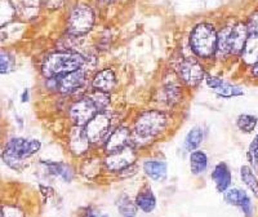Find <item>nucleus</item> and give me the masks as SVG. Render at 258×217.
<instances>
[{
	"instance_id": "15",
	"label": "nucleus",
	"mask_w": 258,
	"mask_h": 217,
	"mask_svg": "<svg viewBox=\"0 0 258 217\" xmlns=\"http://www.w3.org/2000/svg\"><path fill=\"white\" fill-rule=\"evenodd\" d=\"M84 82L85 73L83 69H79V70L59 77L57 84H58V91L62 93H73V92L82 88Z\"/></svg>"
},
{
	"instance_id": "34",
	"label": "nucleus",
	"mask_w": 258,
	"mask_h": 217,
	"mask_svg": "<svg viewBox=\"0 0 258 217\" xmlns=\"http://www.w3.org/2000/svg\"><path fill=\"white\" fill-rule=\"evenodd\" d=\"M246 26H248V31L249 34H258V11L249 16L248 21H246Z\"/></svg>"
},
{
	"instance_id": "29",
	"label": "nucleus",
	"mask_w": 258,
	"mask_h": 217,
	"mask_svg": "<svg viewBox=\"0 0 258 217\" xmlns=\"http://www.w3.org/2000/svg\"><path fill=\"white\" fill-rule=\"evenodd\" d=\"M258 118L250 114H240L236 119V126L244 133H253L257 128Z\"/></svg>"
},
{
	"instance_id": "5",
	"label": "nucleus",
	"mask_w": 258,
	"mask_h": 217,
	"mask_svg": "<svg viewBox=\"0 0 258 217\" xmlns=\"http://www.w3.org/2000/svg\"><path fill=\"white\" fill-rule=\"evenodd\" d=\"M94 25V13L91 7L80 4L71 11L68 20V31L73 36L85 35Z\"/></svg>"
},
{
	"instance_id": "2",
	"label": "nucleus",
	"mask_w": 258,
	"mask_h": 217,
	"mask_svg": "<svg viewBox=\"0 0 258 217\" xmlns=\"http://www.w3.org/2000/svg\"><path fill=\"white\" fill-rule=\"evenodd\" d=\"M40 141L34 138H12L3 150V161L13 171L24 170L25 163L40 150Z\"/></svg>"
},
{
	"instance_id": "6",
	"label": "nucleus",
	"mask_w": 258,
	"mask_h": 217,
	"mask_svg": "<svg viewBox=\"0 0 258 217\" xmlns=\"http://www.w3.org/2000/svg\"><path fill=\"white\" fill-rule=\"evenodd\" d=\"M98 113L101 112L98 110L94 101L92 100V97L85 96L71 105L69 115H70V119L73 121L74 126L84 127Z\"/></svg>"
},
{
	"instance_id": "23",
	"label": "nucleus",
	"mask_w": 258,
	"mask_h": 217,
	"mask_svg": "<svg viewBox=\"0 0 258 217\" xmlns=\"http://www.w3.org/2000/svg\"><path fill=\"white\" fill-rule=\"evenodd\" d=\"M103 160L98 158H87L85 160H83L82 166H80V173L85 179L93 180L96 179L98 175L101 173V170H102Z\"/></svg>"
},
{
	"instance_id": "30",
	"label": "nucleus",
	"mask_w": 258,
	"mask_h": 217,
	"mask_svg": "<svg viewBox=\"0 0 258 217\" xmlns=\"http://www.w3.org/2000/svg\"><path fill=\"white\" fill-rule=\"evenodd\" d=\"M246 159L249 161L250 167L253 170H257L258 168V133L253 137L252 142L248 146L246 150Z\"/></svg>"
},
{
	"instance_id": "38",
	"label": "nucleus",
	"mask_w": 258,
	"mask_h": 217,
	"mask_svg": "<svg viewBox=\"0 0 258 217\" xmlns=\"http://www.w3.org/2000/svg\"><path fill=\"white\" fill-rule=\"evenodd\" d=\"M102 3H111V2H115V0H100Z\"/></svg>"
},
{
	"instance_id": "9",
	"label": "nucleus",
	"mask_w": 258,
	"mask_h": 217,
	"mask_svg": "<svg viewBox=\"0 0 258 217\" xmlns=\"http://www.w3.org/2000/svg\"><path fill=\"white\" fill-rule=\"evenodd\" d=\"M177 74H178L179 79L191 88L198 87L202 80L206 78L203 66L194 59L183 60L177 68Z\"/></svg>"
},
{
	"instance_id": "18",
	"label": "nucleus",
	"mask_w": 258,
	"mask_h": 217,
	"mask_svg": "<svg viewBox=\"0 0 258 217\" xmlns=\"http://www.w3.org/2000/svg\"><path fill=\"white\" fill-rule=\"evenodd\" d=\"M41 165L44 166L47 172L52 176H56L62 179L66 182L73 181L74 176H75V172H74L73 167L68 163H63V161H43Z\"/></svg>"
},
{
	"instance_id": "32",
	"label": "nucleus",
	"mask_w": 258,
	"mask_h": 217,
	"mask_svg": "<svg viewBox=\"0 0 258 217\" xmlns=\"http://www.w3.org/2000/svg\"><path fill=\"white\" fill-rule=\"evenodd\" d=\"M92 97V100L94 101V103L97 105L98 110L100 112H105L107 106L110 105V94L107 92H102V91H96L92 94H89Z\"/></svg>"
},
{
	"instance_id": "1",
	"label": "nucleus",
	"mask_w": 258,
	"mask_h": 217,
	"mask_svg": "<svg viewBox=\"0 0 258 217\" xmlns=\"http://www.w3.org/2000/svg\"><path fill=\"white\" fill-rule=\"evenodd\" d=\"M168 117L160 110H149L138 115L133 128V137L137 144H149L165 131Z\"/></svg>"
},
{
	"instance_id": "25",
	"label": "nucleus",
	"mask_w": 258,
	"mask_h": 217,
	"mask_svg": "<svg viewBox=\"0 0 258 217\" xmlns=\"http://www.w3.org/2000/svg\"><path fill=\"white\" fill-rule=\"evenodd\" d=\"M240 179L248 190L253 194V197L258 198V177L250 166H241Z\"/></svg>"
},
{
	"instance_id": "20",
	"label": "nucleus",
	"mask_w": 258,
	"mask_h": 217,
	"mask_svg": "<svg viewBox=\"0 0 258 217\" xmlns=\"http://www.w3.org/2000/svg\"><path fill=\"white\" fill-rule=\"evenodd\" d=\"M136 204L145 213H151L156 208V197L149 185L142 186L135 199Z\"/></svg>"
},
{
	"instance_id": "4",
	"label": "nucleus",
	"mask_w": 258,
	"mask_h": 217,
	"mask_svg": "<svg viewBox=\"0 0 258 217\" xmlns=\"http://www.w3.org/2000/svg\"><path fill=\"white\" fill-rule=\"evenodd\" d=\"M218 34L209 24H199L194 27L190 35V45L200 59H211L217 50Z\"/></svg>"
},
{
	"instance_id": "37",
	"label": "nucleus",
	"mask_w": 258,
	"mask_h": 217,
	"mask_svg": "<svg viewBox=\"0 0 258 217\" xmlns=\"http://www.w3.org/2000/svg\"><path fill=\"white\" fill-rule=\"evenodd\" d=\"M249 69H250V75H252L253 79L258 80V61L253 65L252 68H249Z\"/></svg>"
},
{
	"instance_id": "36",
	"label": "nucleus",
	"mask_w": 258,
	"mask_h": 217,
	"mask_svg": "<svg viewBox=\"0 0 258 217\" xmlns=\"http://www.w3.org/2000/svg\"><path fill=\"white\" fill-rule=\"evenodd\" d=\"M40 194L44 197V199H49L50 197H53V194H54V191H53L52 188H49V186H43L40 185Z\"/></svg>"
},
{
	"instance_id": "35",
	"label": "nucleus",
	"mask_w": 258,
	"mask_h": 217,
	"mask_svg": "<svg viewBox=\"0 0 258 217\" xmlns=\"http://www.w3.org/2000/svg\"><path fill=\"white\" fill-rule=\"evenodd\" d=\"M11 66H12V64H11V57L7 53L2 52V74L8 73L11 70Z\"/></svg>"
},
{
	"instance_id": "14",
	"label": "nucleus",
	"mask_w": 258,
	"mask_h": 217,
	"mask_svg": "<svg viewBox=\"0 0 258 217\" xmlns=\"http://www.w3.org/2000/svg\"><path fill=\"white\" fill-rule=\"evenodd\" d=\"M89 145H91V142L85 135L84 127L74 126L70 136H69V149H70L71 154L75 156L84 155L88 151Z\"/></svg>"
},
{
	"instance_id": "10",
	"label": "nucleus",
	"mask_w": 258,
	"mask_h": 217,
	"mask_svg": "<svg viewBox=\"0 0 258 217\" xmlns=\"http://www.w3.org/2000/svg\"><path fill=\"white\" fill-rule=\"evenodd\" d=\"M223 198L227 204L240 208L245 217H254V205L245 190L239 188L229 189L223 193Z\"/></svg>"
},
{
	"instance_id": "7",
	"label": "nucleus",
	"mask_w": 258,
	"mask_h": 217,
	"mask_svg": "<svg viewBox=\"0 0 258 217\" xmlns=\"http://www.w3.org/2000/svg\"><path fill=\"white\" fill-rule=\"evenodd\" d=\"M137 153L132 146H126L116 153L109 154L103 159V167L109 172H123L126 168L135 166Z\"/></svg>"
},
{
	"instance_id": "19",
	"label": "nucleus",
	"mask_w": 258,
	"mask_h": 217,
	"mask_svg": "<svg viewBox=\"0 0 258 217\" xmlns=\"http://www.w3.org/2000/svg\"><path fill=\"white\" fill-rule=\"evenodd\" d=\"M115 84H116V78L111 69H103L98 71L92 80V85L96 91L107 92V93L114 89Z\"/></svg>"
},
{
	"instance_id": "17",
	"label": "nucleus",
	"mask_w": 258,
	"mask_h": 217,
	"mask_svg": "<svg viewBox=\"0 0 258 217\" xmlns=\"http://www.w3.org/2000/svg\"><path fill=\"white\" fill-rule=\"evenodd\" d=\"M145 175L153 181H164L168 175L167 163L164 160H159V159H149L144 161L142 165Z\"/></svg>"
},
{
	"instance_id": "31",
	"label": "nucleus",
	"mask_w": 258,
	"mask_h": 217,
	"mask_svg": "<svg viewBox=\"0 0 258 217\" xmlns=\"http://www.w3.org/2000/svg\"><path fill=\"white\" fill-rule=\"evenodd\" d=\"M181 100V91L177 85H167L164 88V101L169 106L176 105Z\"/></svg>"
},
{
	"instance_id": "8",
	"label": "nucleus",
	"mask_w": 258,
	"mask_h": 217,
	"mask_svg": "<svg viewBox=\"0 0 258 217\" xmlns=\"http://www.w3.org/2000/svg\"><path fill=\"white\" fill-rule=\"evenodd\" d=\"M110 126H111V121H110V117L105 112H101L94 115L91 121L84 126L85 135L88 137L89 142L91 144H98L102 140H105L107 133H109Z\"/></svg>"
},
{
	"instance_id": "3",
	"label": "nucleus",
	"mask_w": 258,
	"mask_h": 217,
	"mask_svg": "<svg viewBox=\"0 0 258 217\" xmlns=\"http://www.w3.org/2000/svg\"><path fill=\"white\" fill-rule=\"evenodd\" d=\"M85 64L84 57L74 52L52 53L41 65V73L45 78H59L69 73L82 69Z\"/></svg>"
},
{
	"instance_id": "33",
	"label": "nucleus",
	"mask_w": 258,
	"mask_h": 217,
	"mask_svg": "<svg viewBox=\"0 0 258 217\" xmlns=\"http://www.w3.org/2000/svg\"><path fill=\"white\" fill-rule=\"evenodd\" d=\"M0 217H25V213L15 205H3Z\"/></svg>"
},
{
	"instance_id": "28",
	"label": "nucleus",
	"mask_w": 258,
	"mask_h": 217,
	"mask_svg": "<svg viewBox=\"0 0 258 217\" xmlns=\"http://www.w3.org/2000/svg\"><path fill=\"white\" fill-rule=\"evenodd\" d=\"M203 142V131L199 127H195L187 133L185 138V147L187 151L192 153V151H197L198 147L202 145Z\"/></svg>"
},
{
	"instance_id": "21",
	"label": "nucleus",
	"mask_w": 258,
	"mask_h": 217,
	"mask_svg": "<svg viewBox=\"0 0 258 217\" xmlns=\"http://www.w3.org/2000/svg\"><path fill=\"white\" fill-rule=\"evenodd\" d=\"M240 57L246 68H252L258 61V34H249Z\"/></svg>"
},
{
	"instance_id": "24",
	"label": "nucleus",
	"mask_w": 258,
	"mask_h": 217,
	"mask_svg": "<svg viewBox=\"0 0 258 217\" xmlns=\"http://www.w3.org/2000/svg\"><path fill=\"white\" fill-rule=\"evenodd\" d=\"M208 168V156L202 150L190 153V170L192 175L199 176L206 172Z\"/></svg>"
},
{
	"instance_id": "22",
	"label": "nucleus",
	"mask_w": 258,
	"mask_h": 217,
	"mask_svg": "<svg viewBox=\"0 0 258 217\" xmlns=\"http://www.w3.org/2000/svg\"><path fill=\"white\" fill-rule=\"evenodd\" d=\"M15 8L20 17L25 20H31L38 15L40 0H17Z\"/></svg>"
},
{
	"instance_id": "12",
	"label": "nucleus",
	"mask_w": 258,
	"mask_h": 217,
	"mask_svg": "<svg viewBox=\"0 0 258 217\" xmlns=\"http://www.w3.org/2000/svg\"><path fill=\"white\" fill-rule=\"evenodd\" d=\"M249 36L246 22H238L231 27L230 32V53L232 56H241L246 40Z\"/></svg>"
},
{
	"instance_id": "27",
	"label": "nucleus",
	"mask_w": 258,
	"mask_h": 217,
	"mask_svg": "<svg viewBox=\"0 0 258 217\" xmlns=\"http://www.w3.org/2000/svg\"><path fill=\"white\" fill-rule=\"evenodd\" d=\"M116 208L123 217H136L138 207L136 202H133L126 194H121L120 197L117 198Z\"/></svg>"
},
{
	"instance_id": "11",
	"label": "nucleus",
	"mask_w": 258,
	"mask_h": 217,
	"mask_svg": "<svg viewBox=\"0 0 258 217\" xmlns=\"http://www.w3.org/2000/svg\"><path fill=\"white\" fill-rule=\"evenodd\" d=\"M131 137H132V132L131 129L126 127H119L106 138L105 141V153L106 155L109 154L116 153L119 150L124 149V147L129 146L131 142Z\"/></svg>"
},
{
	"instance_id": "26",
	"label": "nucleus",
	"mask_w": 258,
	"mask_h": 217,
	"mask_svg": "<svg viewBox=\"0 0 258 217\" xmlns=\"http://www.w3.org/2000/svg\"><path fill=\"white\" fill-rule=\"evenodd\" d=\"M232 26H226L218 32V40H217V50H216V56L222 59L227 57L230 53V32H231Z\"/></svg>"
},
{
	"instance_id": "13",
	"label": "nucleus",
	"mask_w": 258,
	"mask_h": 217,
	"mask_svg": "<svg viewBox=\"0 0 258 217\" xmlns=\"http://www.w3.org/2000/svg\"><path fill=\"white\" fill-rule=\"evenodd\" d=\"M206 80L209 88L213 89L218 96L223 97V98H232V97L243 96L244 94V91L239 85L231 84V83L226 82L218 77L206 75Z\"/></svg>"
},
{
	"instance_id": "16",
	"label": "nucleus",
	"mask_w": 258,
	"mask_h": 217,
	"mask_svg": "<svg viewBox=\"0 0 258 217\" xmlns=\"http://www.w3.org/2000/svg\"><path fill=\"white\" fill-rule=\"evenodd\" d=\"M211 179L213 180L216 190H217L218 193H225V191L229 190L230 186H231V171H230V168L227 167L226 163L221 161V163H218V165L214 167V170L212 171Z\"/></svg>"
}]
</instances>
